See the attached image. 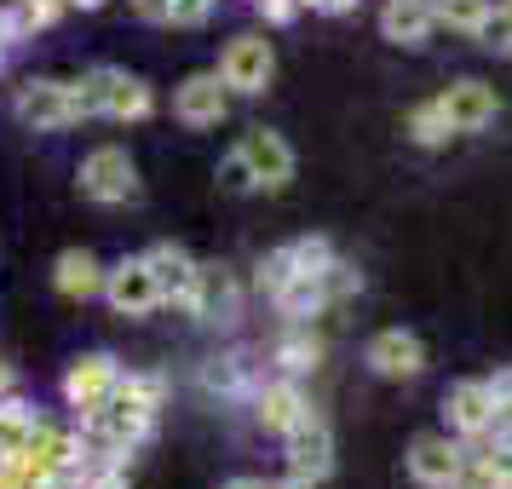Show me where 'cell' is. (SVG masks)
Masks as SVG:
<instances>
[{
  "instance_id": "6da1fadb",
  "label": "cell",
  "mask_w": 512,
  "mask_h": 489,
  "mask_svg": "<svg viewBox=\"0 0 512 489\" xmlns=\"http://www.w3.org/2000/svg\"><path fill=\"white\" fill-rule=\"evenodd\" d=\"M81 110L87 116H110V121H144L156 110V93L144 75H127L116 64H98L81 75Z\"/></svg>"
},
{
  "instance_id": "7a4b0ae2",
  "label": "cell",
  "mask_w": 512,
  "mask_h": 489,
  "mask_svg": "<svg viewBox=\"0 0 512 489\" xmlns=\"http://www.w3.org/2000/svg\"><path fill=\"white\" fill-rule=\"evenodd\" d=\"M12 116L24 121L29 133H64L75 121H87L81 110V81H58V75H35L18 87L12 98Z\"/></svg>"
},
{
  "instance_id": "3957f363",
  "label": "cell",
  "mask_w": 512,
  "mask_h": 489,
  "mask_svg": "<svg viewBox=\"0 0 512 489\" xmlns=\"http://www.w3.org/2000/svg\"><path fill=\"white\" fill-rule=\"evenodd\" d=\"M75 185H81V196H87V202H98V208H127V202H139V196H144L139 162H133L121 144H98L93 156L81 162Z\"/></svg>"
},
{
  "instance_id": "277c9868",
  "label": "cell",
  "mask_w": 512,
  "mask_h": 489,
  "mask_svg": "<svg viewBox=\"0 0 512 489\" xmlns=\"http://www.w3.org/2000/svg\"><path fill=\"white\" fill-rule=\"evenodd\" d=\"M495 415H501V403H495L489 380H455L443 392V432H455L461 443L495 438Z\"/></svg>"
},
{
  "instance_id": "5b68a950",
  "label": "cell",
  "mask_w": 512,
  "mask_h": 489,
  "mask_svg": "<svg viewBox=\"0 0 512 489\" xmlns=\"http://www.w3.org/2000/svg\"><path fill=\"white\" fill-rule=\"evenodd\" d=\"M466 461H472V449H466L455 432H420V438L409 443V455H403V466H409V478H415L420 489H455Z\"/></svg>"
},
{
  "instance_id": "8992f818",
  "label": "cell",
  "mask_w": 512,
  "mask_h": 489,
  "mask_svg": "<svg viewBox=\"0 0 512 489\" xmlns=\"http://www.w3.org/2000/svg\"><path fill=\"white\" fill-rule=\"evenodd\" d=\"M282 455H288V472H294V478L323 484L328 472H334V426H328L317 409H305V415L282 432Z\"/></svg>"
},
{
  "instance_id": "52a82bcc",
  "label": "cell",
  "mask_w": 512,
  "mask_h": 489,
  "mask_svg": "<svg viewBox=\"0 0 512 489\" xmlns=\"http://www.w3.org/2000/svg\"><path fill=\"white\" fill-rule=\"evenodd\" d=\"M219 75H225V87L236 98H259L277 75V52H271L265 35H231L225 52H219Z\"/></svg>"
},
{
  "instance_id": "ba28073f",
  "label": "cell",
  "mask_w": 512,
  "mask_h": 489,
  "mask_svg": "<svg viewBox=\"0 0 512 489\" xmlns=\"http://www.w3.org/2000/svg\"><path fill=\"white\" fill-rule=\"evenodd\" d=\"M121 374H127V369H121L110 351H87V357H75L70 374H64V397H70L75 420L93 415V409H104V403H110V392L121 386Z\"/></svg>"
},
{
  "instance_id": "9c48e42d",
  "label": "cell",
  "mask_w": 512,
  "mask_h": 489,
  "mask_svg": "<svg viewBox=\"0 0 512 489\" xmlns=\"http://www.w3.org/2000/svg\"><path fill=\"white\" fill-rule=\"evenodd\" d=\"M231 98L236 93L225 87L219 70H196L173 87V116L185 121V127H219V121L231 116Z\"/></svg>"
},
{
  "instance_id": "30bf717a",
  "label": "cell",
  "mask_w": 512,
  "mask_h": 489,
  "mask_svg": "<svg viewBox=\"0 0 512 489\" xmlns=\"http://www.w3.org/2000/svg\"><path fill=\"white\" fill-rule=\"evenodd\" d=\"M443 116H449V127L455 133H484V127H495V116H501V93L489 87V81H478V75H466V81H449L438 93Z\"/></svg>"
},
{
  "instance_id": "8fae6325",
  "label": "cell",
  "mask_w": 512,
  "mask_h": 489,
  "mask_svg": "<svg viewBox=\"0 0 512 489\" xmlns=\"http://www.w3.org/2000/svg\"><path fill=\"white\" fill-rule=\"evenodd\" d=\"M104 300H110L116 317H150V311L162 305V288H156V271L144 265V254L121 259V265L104 271Z\"/></svg>"
},
{
  "instance_id": "7c38bea8",
  "label": "cell",
  "mask_w": 512,
  "mask_h": 489,
  "mask_svg": "<svg viewBox=\"0 0 512 489\" xmlns=\"http://www.w3.org/2000/svg\"><path fill=\"white\" fill-rule=\"evenodd\" d=\"M242 156H248V167H254V179L265 196H282V190L294 185V173H300V162H294V144L282 139V133H271V127H254V133H242Z\"/></svg>"
},
{
  "instance_id": "4fadbf2b",
  "label": "cell",
  "mask_w": 512,
  "mask_h": 489,
  "mask_svg": "<svg viewBox=\"0 0 512 489\" xmlns=\"http://www.w3.org/2000/svg\"><path fill=\"white\" fill-rule=\"evenodd\" d=\"M363 363L380 380H415V374H426V340L409 334V328H380L363 351Z\"/></svg>"
},
{
  "instance_id": "5bb4252c",
  "label": "cell",
  "mask_w": 512,
  "mask_h": 489,
  "mask_svg": "<svg viewBox=\"0 0 512 489\" xmlns=\"http://www.w3.org/2000/svg\"><path fill=\"white\" fill-rule=\"evenodd\" d=\"M144 265L156 271V288H162V305H179L190 311L196 300V282H202V265L179 248V242H156V248H144Z\"/></svg>"
},
{
  "instance_id": "9a60e30c",
  "label": "cell",
  "mask_w": 512,
  "mask_h": 489,
  "mask_svg": "<svg viewBox=\"0 0 512 489\" xmlns=\"http://www.w3.org/2000/svg\"><path fill=\"white\" fill-rule=\"evenodd\" d=\"M305 409H311V397L300 392L294 374H277V380H265V386L254 392V426L259 432H271V438H282Z\"/></svg>"
},
{
  "instance_id": "2e32d148",
  "label": "cell",
  "mask_w": 512,
  "mask_h": 489,
  "mask_svg": "<svg viewBox=\"0 0 512 489\" xmlns=\"http://www.w3.org/2000/svg\"><path fill=\"white\" fill-rule=\"evenodd\" d=\"M432 29H438V6L432 0H386L380 6V35L392 41V47H426L432 41Z\"/></svg>"
},
{
  "instance_id": "e0dca14e",
  "label": "cell",
  "mask_w": 512,
  "mask_h": 489,
  "mask_svg": "<svg viewBox=\"0 0 512 489\" xmlns=\"http://www.w3.org/2000/svg\"><path fill=\"white\" fill-rule=\"evenodd\" d=\"M52 288L64 300H98L104 294V265L87 248H64V254L52 259Z\"/></svg>"
},
{
  "instance_id": "ac0fdd59",
  "label": "cell",
  "mask_w": 512,
  "mask_h": 489,
  "mask_svg": "<svg viewBox=\"0 0 512 489\" xmlns=\"http://www.w3.org/2000/svg\"><path fill=\"white\" fill-rule=\"evenodd\" d=\"M190 317H202V323H236V282L225 277L219 265H202V282H196Z\"/></svg>"
},
{
  "instance_id": "d6986e66",
  "label": "cell",
  "mask_w": 512,
  "mask_h": 489,
  "mask_svg": "<svg viewBox=\"0 0 512 489\" xmlns=\"http://www.w3.org/2000/svg\"><path fill=\"white\" fill-rule=\"evenodd\" d=\"M271 357H277L282 374H294V380H300V374H311L317 363H323V340L311 334V323H288V334L277 340Z\"/></svg>"
},
{
  "instance_id": "ffe728a7",
  "label": "cell",
  "mask_w": 512,
  "mask_h": 489,
  "mask_svg": "<svg viewBox=\"0 0 512 489\" xmlns=\"http://www.w3.org/2000/svg\"><path fill=\"white\" fill-rule=\"evenodd\" d=\"M403 133H409V144H420V150H438V144L461 139V133L449 127V116H443V104H438V98L415 104V110H409V121H403Z\"/></svg>"
},
{
  "instance_id": "44dd1931",
  "label": "cell",
  "mask_w": 512,
  "mask_h": 489,
  "mask_svg": "<svg viewBox=\"0 0 512 489\" xmlns=\"http://www.w3.org/2000/svg\"><path fill=\"white\" fill-rule=\"evenodd\" d=\"M472 41L484 52H495V58H512V0H495V6H489V18L478 24Z\"/></svg>"
},
{
  "instance_id": "7402d4cb",
  "label": "cell",
  "mask_w": 512,
  "mask_h": 489,
  "mask_svg": "<svg viewBox=\"0 0 512 489\" xmlns=\"http://www.w3.org/2000/svg\"><path fill=\"white\" fill-rule=\"evenodd\" d=\"M438 6V29H455V35H478V24L489 18L495 0H432Z\"/></svg>"
},
{
  "instance_id": "603a6c76",
  "label": "cell",
  "mask_w": 512,
  "mask_h": 489,
  "mask_svg": "<svg viewBox=\"0 0 512 489\" xmlns=\"http://www.w3.org/2000/svg\"><path fill=\"white\" fill-rule=\"evenodd\" d=\"M35 409H29L24 397H6V403H0V449H24V438L29 432H35Z\"/></svg>"
},
{
  "instance_id": "cb8c5ba5",
  "label": "cell",
  "mask_w": 512,
  "mask_h": 489,
  "mask_svg": "<svg viewBox=\"0 0 512 489\" xmlns=\"http://www.w3.org/2000/svg\"><path fill=\"white\" fill-rule=\"evenodd\" d=\"M219 190H231V196H254V190H259L254 167H248V156H242V144L219 156Z\"/></svg>"
},
{
  "instance_id": "d4e9b609",
  "label": "cell",
  "mask_w": 512,
  "mask_h": 489,
  "mask_svg": "<svg viewBox=\"0 0 512 489\" xmlns=\"http://www.w3.org/2000/svg\"><path fill=\"white\" fill-rule=\"evenodd\" d=\"M288 254H294V271H328L340 259L328 236H300V242H288Z\"/></svg>"
},
{
  "instance_id": "484cf974",
  "label": "cell",
  "mask_w": 512,
  "mask_h": 489,
  "mask_svg": "<svg viewBox=\"0 0 512 489\" xmlns=\"http://www.w3.org/2000/svg\"><path fill=\"white\" fill-rule=\"evenodd\" d=\"M288 277H294V254H288V248H277V254H265V259H259L254 288L265 294V300H277V288H282Z\"/></svg>"
},
{
  "instance_id": "4316f807",
  "label": "cell",
  "mask_w": 512,
  "mask_h": 489,
  "mask_svg": "<svg viewBox=\"0 0 512 489\" xmlns=\"http://www.w3.org/2000/svg\"><path fill=\"white\" fill-rule=\"evenodd\" d=\"M466 449H472V455H484L489 461V472H495V484L501 489H512V438H495V443H466Z\"/></svg>"
},
{
  "instance_id": "83f0119b",
  "label": "cell",
  "mask_w": 512,
  "mask_h": 489,
  "mask_svg": "<svg viewBox=\"0 0 512 489\" xmlns=\"http://www.w3.org/2000/svg\"><path fill=\"white\" fill-rule=\"evenodd\" d=\"M219 0H167V29H202Z\"/></svg>"
},
{
  "instance_id": "f1b7e54d",
  "label": "cell",
  "mask_w": 512,
  "mask_h": 489,
  "mask_svg": "<svg viewBox=\"0 0 512 489\" xmlns=\"http://www.w3.org/2000/svg\"><path fill=\"white\" fill-rule=\"evenodd\" d=\"M242 380H248L242 357H225V363H213V369H208V386H213V392H236Z\"/></svg>"
},
{
  "instance_id": "f546056e",
  "label": "cell",
  "mask_w": 512,
  "mask_h": 489,
  "mask_svg": "<svg viewBox=\"0 0 512 489\" xmlns=\"http://www.w3.org/2000/svg\"><path fill=\"white\" fill-rule=\"evenodd\" d=\"M254 6H259L265 24H294V18L305 12V0H254Z\"/></svg>"
},
{
  "instance_id": "4dcf8cb0",
  "label": "cell",
  "mask_w": 512,
  "mask_h": 489,
  "mask_svg": "<svg viewBox=\"0 0 512 489\" xmlns=\"http://www.w3.org/2000/svg\"><path fill=\"white\" fill-rule=\"evenodd\" d=\"M455 489H501V484H495V472H489L484 455H472V461H466V472L455 478Z\"/></svg>"
},
{
  "instance_id": "1f68e13d",
  "label": "cell",
  "mask_w": 512,
  "mask_h": 489,
  "mask_svg": "<svg viewBox=\"0 0 512 489\" xmlns=\"http://www.w3.org/2000/svg\"><path fill=\"white\" fill-rule=\"evenodd\" d=\"M18 41H24V35H18V18H12V6H0V58L18 47Z\"/></svg>"
},
{
  "instance_id": "d6a6232c",
  "label": "cell",
  "mask_w": 512,
  "mask_h": 489,
  "mask_svg": "<svg viewBox=\"0 0 512 489\" xmlns=\"http://www.w3.org/2000/svg\"><path fill=\"white\" fill-rule=\"evenodd\" d=\"M133 6V18H144V24H167V0H127Z\"/></svg>"
},
{
  "instance_id": "836d02e7",
  "label": "cell",
  "mask_w": 512,
  "mask_h": 489,
  "mask_svg": "<svg viewBox=\"0 0 512 489\" xmlns=\"http://www.w3.org/2000/svg\"><path fill=\"white\" fill-rule=\"evenodd\" d=\"M311 12H323V18H340V12H357V0H305Z\"/></svg>"
},
{
  "instance_id": "e575fe53",
  "label": "cell",
  "mask_w": 512,
  "mask_h": 489,
  "mask_svg": "<svg viewBox=\"0 0 512 489\" xmlns=\"http://www.w3.org/2000/svg\"><path fill=\"white\" fill-rule=\"evenodd\" d=\"M6 397H18V369L0 357V403H6Z\"/></svg>"
},
{
  "instance_id": "d590c367",
  "label": "cell",
  "mask_w": 512,
  "mask_h": 489,
  "mask_svg": "<svg viewBox=\"0 0 512 489\" xmlns=\"http://www.w3.org/2000/svg\"><path fill=\"white\" fill-rule=\"evenodd\" d=\"M495 438H512V403H501V415H495Z\"/></svg>"
},
{
  "instance_id": "8d00e7d4",
  "label": "cell",
  "mask_w": 512,
  "mask_h": 489,
  "mask_svg": "<svg viewBox=\"0 0 512 489\" xmlns=\"http://www.w3.org/2000/svg\"><path fill=\"white\" fill-rule=\"evenodd\" d=\"M219 489H271L265 478H231V484H219Z\"/></svg>"
},
{
  "instance_id": "74e56055",
  "label": "cell",
  "mask_w": 512,
  "mask_h": 489,
  "mask_svg": "<svg viewBox=\"0 0 512 489\" xmlns=\"http://www.w3.org/2000/svg\"><path fill=\"white\" fill-rule=\"evenodd\" d=\"M75 6H81V12H98V6H110V0H75Z\"/></svg>"
}]
</instances>
